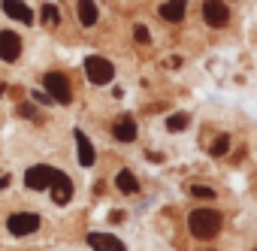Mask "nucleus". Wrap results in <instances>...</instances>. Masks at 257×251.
I'll use <instances>...</instances> for the list:
<instances>
[{"label":"nucleus","instance_id":"f257e3e1","mask_svg":"<svg viewBox=\"0 0 257 251\" xmlns=\"http://www.w3.org/2000/svg\"><path fill=\"white\" fill-rule=\"evenodd\" d=\"M188 230L197 239H215L221 230V212L215 209H197L188 215Z\"/></svg>","mask_w":257,"mask_h":251},{"label":"nucleus","instance_id":"f03ea898","mask_svg":"<svg viewBox=\"0 0 257 251\" xmlns=\"http://www.w3.org/2000/svg\"><path fill=\"white\" fill-rule=\"evenodd\" d=\"M43 85H46V94L52 100H58L61 106H70L73 103V85H70V79L64 73H46Z\"/></svg>","mask_w":257,"mask_h":251},{"label":"nucleus","instance_id":"7ed1b4c3","mask_svg":"<svg viewBox=\"0 0 257 251\" xmlns=\"http://www.w3.org/2000/svg\"><path fill=\"white\" fill-rule=\"evenodd\" d=\"M85 76H88V82H91V85H106V82H112L115 67H112V61H109V58L91 55V58H85Z\"/></svg>","mask_w":257,"mask_h":251},{"label":"nucleus","instance_id":"20e7f679","mask_svg":"<svg viewBox=\"0 0 257 251\" xmlns=\"http://www.w3.org/2000/svg\"><path fill=\"white\" fill-rule=\"evenodd\" d=\"M52 176H55L52 167L37 164V167H31V170L25 173V188H31V191H46V188L52 185Z\"/></svg>","mask_w":257,"mask_h":251},{"label":"nucleus","instance_id":"39448f33","mask_svg":"<svg viewBox=\"0 0 257 251\" xmlns=\"http://www.w3.org/2000/svg\"><path fill=\"white\" fill-rule=\"evenodd\" d=\"M7 227H10L13 236H28V233H34L40 227V218L34 212H19V215H10Z\"/></svg>","mask_w":257,"mask_h":251},{"label":"nucleus","instance_id":"423d86ee","mask_svg":"<svg viewBox=\"0 0 257 251\" xmlns=\"http://www.w3.org/2000/svg\"><path fill=\"white\" fill-rule=\"evenodd\" d=\"M203 19L212 28H224L230 22V10H227V4H221V0H206L203 4Z\"/></svg>","mask_w":257,"mask_h":251},{"label":"nucleus","instance_id":"0eeeda50","mask_svg":"<svg viewBox=\"0 0 257 251\" xmlns=\"http://www.w3.org/2000/svg\"><path fill=\"white\" fill-rule=\"evenodd\" d=\"M49 188H52V200H55V203H61V206H64V203H70V197H73V182H70L64 173H58V170H55V176H52V185H49Z\"/></svg>","mask_w":257,"mask_h":251},{"label":"nucleus","instance_id":"6e6552de","mask_svg":"<svg viewBox=\"0 0 257 251\" xmlns=\"http://www.w3.org/2000/svg\"><path fill=\"white\" fill-rule=\"evenodd\" d=\"M19 55H22V40H19V34L4 31V34H0V58H4V61H16Z\"/></svg>","mask_w":257,"mask_h":251},{"label":"nucleus","instance_id":"1a4fd4ad","mask_svg":"<svg viewBox=\"0 0 257 251\" xmlns=\"http://www.w3.org/2000/svg\"><path fill=\"white\" fill-rule=\"evenodd\" d=\"M88 245L94 251H124V242L109 233H88Z\"/></svg>","mask_w":257,"mask_h":251},{"label":"nucleus","instance_id":"9d476101","mask_svg":"<svg viewBox=\"0 0 257 251\" xmlns=\"http://www.w3.org/2000/svg\"><path fill=\"white\" fill-rule=\"evenodd\" d=\"M4 13L10 19L22 22V25H34V13H31L28 4H22V0H4Z\"/></svg>","mask_w":257,"mask_h":251},{"label":"nucleus","instance_id":"9b49d317","mask_svg":"<svg viewBox=\"0 0 257 251\" xmlns=\"http://www.w3.org/2000/svg\"><path fill=\"white\" fill-rule=\"evenodd\" d=\"M112 134H115V140H121V143H134V140H137V124H134V118H131V115H121V118L112 124Z\"/></svg>","mask_w":257,"mask_h":251},{"label":"nucleus","instance_id":"f8f14e48","mask_svg":"<svg viewBox=\"0 0 257 251\" xmlns=\"http://www.w3.org/2000/svg\"><path fill=\"white\" fill-rule=\"evenodd\" d=\"M73 140L79 146V164L82 167H94V146H91V140L82 131H73Z\"/></svg>","mask_w":257,"mask_h":251},{"label":"nucleus","instance_id":"ddd939ff","mask_svg":"<svg viewBox=\"0 0 257 251\" xmlns=\"http://www.w3.org/2000/svg\"><path fill=\"white\" fill-rule=\"evenodd\" d=\"M79 22L85 28L97 25V4H94V0H79Z\"/></svg>","mask_w":257,"mask_h":251},{"label":"nucleus","instance_id":"4468645a","mask_svg":"<svg viewBox=\"0 0 257 251\" xmlns=\"http://www.w3.org/2000/svg\"><path fill=\"white\" fill-rule=\"evenodd\" d=\"M115 185H118V191H124V194H137V191H140L137 176H134V173H127V170H121V173L115 176Z\"/></svg>","mask_w":257,"mask_h":251},{"label":"nucleus","instance_id":"2eb2a0df","mask_svg":"<svg viewBox=\"0 0 257 251\" xmlns=\"http://www.w3.org/2000/svg\"><path fill=\"white\" fill-rule=\"evenodd\" d=\"M158 13H161V19H167V22H173V25L185 19V7H182V4H170V0H167Z\"/></svg>","mask_w":257,"mask_h":251},{"label":"nucleus","instance_id":"dca6fc26","mask_svg":"<svg viewBox=\"0 0 257 251\" xmlns=\"http://www.w3.org/2000/svg\"><path fill=\"white\" fill-rule=\"evenodd\" d=\"M188 124H191V115L188 112H176V115L167 118V131H185Z\"/></svg>","mask_w":257,"mask_h":251},{"label":"nucleus","instance_id":"f3484780","mask_svg":"<svg viewBox=\"0 0 257 251\" xmlns=\"http://www.w3.org/2000/svg\"><path fill=\"white\" fill-rule=\"evenodd\" d=\"M209 152H212V158H224V155L230 152V137H227V134H221V137L212 143V149H209Z\"/></svg>","mask_w":257,"mask_h":251},{"label":"nucleus","instance_id":"a211bd4d","mask_svg":"<svg viewBox=\"0 0 257 251\" xmlns=\"http://www.w3.org/2000/svg\"><path fill=\"white\" fill-rule=\"evenodd\" d=\"M40 16H43L46 25H58V22H61V13H58V7H52V4H46V7L40 10Z\"/></svg>","mask_w":257,"mask_h":251},{"label":"nucleus","instance_id":"6ab92c4d","mask_svg":"<svg viewBox=\"0 0 257 251\" xmlns=\"http://www.w3.org/2000/svg\"><path fill=\"white\" fill-rule=\"evenodd\" d=\"M191 194H194V197H206V200H212V197H215V188H209V185H191Z\"/></svg>","mask_w":257,"mask_h":251},{"label":"nucleus","instance_id":"aec40b11","mask_svg":"<svg viewBox=\"0 0 257 251\" xmlns=\"http://www.w3.org/2000/svg\"><path fill=\"white\" fill-rule=\"evenodd\" d=\"M134 40L146 46V43L152 40V34H149V28H146V25H137V28H134Z\"/></svg>","mask_w":257,"mask_h":251},{"label":"nucleus","instance_id":"412c9836","mask_svg":"<svg viewBox=\"0 0 257 251\" xmlns=\"http://www.w3.org/2000/svg\"><path fill=\"white\" fill-rule=\"evenodd\" d=\"M19 115H22V118H34V115H37V109H34L31 103H22V106H19Z\"/></svg>","mask_w":257,"mask_h":251},{"label":"nucleus","instance_id":"4be33fe9","mask_svg":"<svg viewBox=\"0 0 257 251\" xmlns=\"http://www.w3.org/2000/svg\"><path fill=\"white\" fill-rule=\"evenodd\" d=\"M34 100H37V103H52V97H49L46 91H34Z\"/></svg>","mask_w":257,"mask_h":251},{"label":"nucleus","instance_id":"5701e85b","mask_svg":"<svg viewBox=\"0 0 257 251\" xmlns=\"http://www.w3.org/2000/svg\"><path fill=\"white\" fill-rule=\"evenodd\" d=\"M109 221H112V224H121V221H124V215H121V212H118V209H115V212H112V215H109Z\"/></svg>","mask_w":257,"mask_h":251},{"label":"nucleus","instance_id":"b1692460","mask_svg":"<svg viewBox=\"0 0 257 251\" xmlns=\"http://www.w3.org/2000/svg\"><path fill=\"white\" fill-rule=\"evenodd\" d=\"M167 67H182V58H179V55H176V58H170V61H167Z\"/></svg>","mask_w":257,"mask_h":251},{"label":"nucleus","instance_id":"393cba45","mask_svg":"<svg viewBox=\"0 0 257 251\" xmlns=\"http://www.w3.org/2000/svg\"><path fill=\"white\" fill-rule=\"evenodd\" d=\"M7 185H10V176H7V173H0V191H4Z\"/></svg>","mask_w":257,"mask_h":251},{"label":"nucleus","instance_id":"a878e982","mask_svg":"<svg viewBox=\"0 0 257 251\" xmlns=\"http://www.w3.org/2000/svg\"><path fill=\"white\" fill-rule=\"evenodd\" d=\"M170 4H182V7H185V0H170Z\"/></svg>","mask_w":257,"mask_h":251},{"label":"nucleus","instance_id":"bb28decb","mask_svg":"<svg viewBox=\"0 0 257 251\" xmlns=\"http://www.w3.org/2000/svg\"><path fill=\"white\" fill-rule=\"evenodd\" d=\"M0 94H4V85H0Z\"/></svg>","mask_w":257,"mask_h":251}]
</instances>
